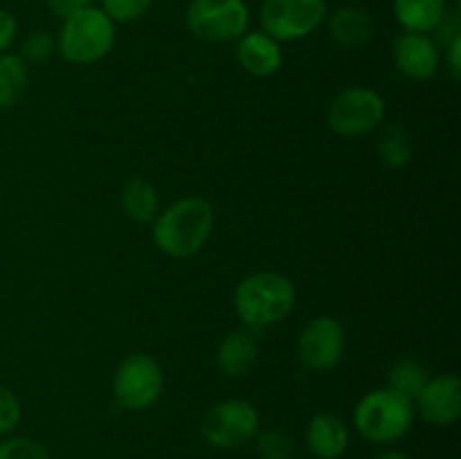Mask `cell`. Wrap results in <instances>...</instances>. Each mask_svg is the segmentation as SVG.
<instances>
[{"instance_id":"2e32d148","label":"cell","mask_w":461,"mask_h":459,"mask_svg":"<svg viewBox=\"0 0 461 459\" xmlns=\"http://www.w3.org/2000/svg\"><path fill=\"white\" fill-rule=\"evenodd\" d=\"M329 36L342 48H363L374 34V22L365 9L340 7L329 16Z\"/></svg>"},{"instance_id":"cb8c5ba5","label":"cell","mask_w":461,"mask_h":459,"mask_svg":"<svg viewBox=\"0 0 461 459\" xmlns=\"http://www.w3.org/2000/svg\"><path fill=\"white\" fill-rule=\"evenodd\" d=\"M153 0H102V9L113 22H133L151 9Z\"/></svg>"},{"instance_id":"83f0119b","label":"cell","mask_w":461,"mask_h":459,"mask_svg":"<svg viewBox=\"0 0 461 459\" xmlns=\"http://www.w3.org/2000/svg\"><path fill=\"white\" fill-rule=\"evenodd\" d=\"M48 3V7L52 9L54 16H59L63 21V18H68L70 14L79 12V9L84 7H93L97 0H45Z\"/></svg>"},{"instance_id":"ffe728a7","label":"cell","mask_w":461,"mask_h":459,"mask_svg":"<svg viewBox=\"0 0 461 459\" xmlns=\"http://www.w3.org/2000/svg\"><path fill=\"white\" fill-rule=\"evenodd\" d=\"M428 378L430 376H428L426 367H423L421 363H417V360L412 358H403L390 369V374H387V390L396 392L399 396H403V399L412 400L414 403V399H417L419 392L423 390Z\"/></svg>"},{"instance_id":"4fadbf2b","label":"cell","mask_w":461,"mask_h":459,"mask_svg":"<svg viewBox=\"0 0 461 459\" xmlns=\"http://www.w3.org/2000/svg\"><path fill=\"white\" fill-rule=\"evenodd\" d=\"M237 61L248 75L273 76L284 63L282 45L266 32H246L237 40Z\"/></svg>"},{"instance_id":"f546056e","label":"cell","mask_w":461,"mask_h":459,"mask_svg":"<svg viewBox=\"0 0 461 459\" xmlns=\"http://www.w3.org/2000/svg\"><path fill=\"white\" fill-rule=\"evenodd\" d=\"M374 459H412V457H408L405 453H399V450H383V453H378Z\"/></svg>"},{"instance_id":"ac0fdd59","label":"cell","mask_w":461,"mask_h":459,"mask_svg":"<svg viewBox=\"0 0 461 459\" xmlns=\"http://www.w3.org/2000/svg\"><path fill=\"white\" fill-rule=\"evenodd\" d=\"M30 81V66L18 54H0V111H9L21 102Z\"/></svg>"},{"instance_id":"9c48e42d","label":"cell","mask_w":461,"mask_h":459,"mask_svg":"<svg viewBox=\"0 0 461 459\" xmlns=\"http://www.w3.org/2000/svg\"><path fill=\"white\" fill-rule=\"evenodd\" d=\"M327 18V0H264L259 21L277 43L306 39Z\"/></svg>"},{"instance_id":"9a60e30c","label":"cell","mask_w":461,"mask_h":459,"mask_svg":"<svg viewBox=\"0 0 461 459\" xmlns=\"http://www.w3.org/2000/svg\"><path fill=\"white\" fill-rule=\"evenodd\" d=\"M259 356V342L252 328H237L221 340L216 351L219 369L230 378H241L252 372Z\"/></svg>"},{"instance_id":"52a82bcc","label":"cell","mask_w":461,"mask_h":459,"mask_svg":"<svg viewBox=\"0 0 461 459\" xmlns=\"http://www.w3.org/2000/svg\"><path fill=\"white\" fill-rule=\"evenodd\" d=\"M385 120V102L372 88L354 86L333 97L327 111V124L336 135L347 140L363 138Z\"/></svg>"},{"instance_id":"d6986e66","label":"cell","mask_w":461,"mask_h":459,"mask_svg":"<svg viewBox=\"0 0 461 459\" xmlns=\"http://www.w3.org/2000/svg\"><path fill=\"white\" fill-rule=\"evenodd\" d=\"M122 207L138 223H151L158 216V192L149 180L133 176L122 189Z\"/></svg>"},{"instance_id":"603a6c76","label":"cell","mask_w":461,"mask_h":459,"mask_svg":"<svg viewBox=\"0 0 461 459\" xmlns=\"http://www.w3.org/2000/svg\"><path fill=\"white\" fill-rule=\"evenodd\" d=\"M0 459H52L41 441L30 436H9L0 441Z\"/></svg>"},{"instance_id":"30bf717a","label":"cell","mask_w":461,"mask_h":459,"mask_svg":"<svg viewBox=\"0 0 461 459\" xmlns=\"http://www.w3.org/2000/svg\"><path fill=\"white\" fill-rule=\"evenodd\" d=\"M347 333L340 320L318 315L309 320L297 340V358L309 372H329L345 356Z\"/></svg>"},{"instance_id":"8992f818","label":"cell","mask_w":461,"mask_h":459,"mask_svg":"<svg viewBox=\"0 0 461 459\" xmlns=\"http://www.w3.org/2000/svg\"><path fill=\"white\" fill-rule=\"evenodd\" d=\"M165 390L162 367L149 354H131L113 374V396L129 412H144L158 403Z\"/></svg>"},{"instance_id":"7402d4cb","label":"cell","mask_w":461,"mask_h":459,"mask_svg":"<svg viewBox=\"0 0 461 459\" xmlns=\"http://www.w3.org/2000/svg\"><path fill=\"white\" fill-rule=\"evenodd\" d=\"M57 52V39L50 36L48 32H32L25 36L21 45V54L18 57L27 63V66H41V63L50 61L52 54Z\"/></svg>"},{"instance_id":"44dd1931","label":"cell","mask_w":461,"mask_h":459,"mask_svg":"<svg viewBox=\"0 0 461 459\" xmlns=\"http://www.w3.org/2000/svg\"><path fill=\"white\" fill-rule=\"evenodd\" d=\"M378 158L387 169H403L412 158V140L399 124L385 126L378 142Z\"/></svg>"},{"instance_id":"4316f807","label":"cell","mask_w":461,"mask_h":459,"mask_svg":"<svg viewBox=\"0 0 461 459\" xmlns=\"http://www.w3.org/2000/svg\"><path fill=\"white\" fill-rule=\"evenodd\" d=\"M16 34H18L16 18H14L12 12L0 7V54H5L9 48H12V43L16 40Z\"/></svg>"},{"instance_id":"5b68a950","label":"cell","mask_w":461,"mask_h":459,"mask_svg":"<svg viewBox=\"0 0 461 459\" xmlns=\"http://www.w3.org/2000/svg\"><path fill=\"white\" fill-rule=\"evenodd\" d=\"M185 25L207 43L239 40L250 25L246 0H192L185 12Z\"/></svg>"},{"instance_id":"d4e9b609","label":"cell","mask_w":461,"mask_h":459,"mask_svg":"<svg viewBox=\"0 0 461 459\" xmlns=\"http://www.w3.org/2000/svg\"><path fill=\"white\" fill-rule=\"evenodd\" d=\"M255 439L261 459H288L293 454V441L288 439V435H284V432L259 430Z\"/></svg>"},{"instance_id":"484cf974","label":"cell","mask_w":461,"mask_h":459,"mask_svg":"<svg viewBox=\"0 0 461 459\" xmlns=\"http://www.w3.org/2000/svg\"><path fill=\"white\" fill-rule=\"evenodd\" d=\"M23 417V408L18 396L9 390L7 385L0 382V436L12 435L18 428Z\"/></svg>"},{"instance_id":"7c38bea8","label":"cell","mask_w":461,"mask_h":459,"mask_svg":"<svg viewBox=\"0 0 461 459\" xmlns=\"http://www.w3.org/2000/svg\"><path fill=\"white\" fill-rule=\"evenodd\" d=\"M392 54H394V63L401 75L412 81H428L439 70V48L428 34L401 32L394 39Z\"/></svg>"},{"instance_id":"277c9868","label":"cell","mask_w":461,"mask_h":459,"mask_svg":"<svg viewBox=\"0 0 461 459\" xmlns=\"http://www.w3.org/2000/svg\"><path fill=\"white\" fill-rule=\"evenodd\" d=\"M414 405L396 392L374 390L358 400L354 410V426L363 439L372 444H392L412 430Z\"/></svg>"},{"instance_id":"7a4b0ae2","label":"cell","mask_w":461,"mask_h":459,"mask_svg":"<svg viewBox=\"0 0 461 459\" xmlns=\"http://www.w3.org/2000/svg\"><path fill=\"white\" fill-rule=\"evenodd\" d=\"M295 300L297 291L286 274L264 270L239 282L234 291V310L246 328L259 331L286 320L295 309Z\"/></svg>"},{"instance_id":"3957f363","label":"cell","mask_w":461,"mask_h":459,"mask_svg":"<svg viewBox=\"0 0 461 459\" xmlns=\"http://www.w3.org/2000/svg\"><path fill=\"white\" fill-rule=\"evenodd\" d=\"M115 39V22L102 7L93 4L63 18L57 36V52L75 66H90L108 57Z\"/></svg>"},{"instance_id":"5bb4252c","label":"cell","mask_w":461,"mask_h":459,"mask_svg":"<svg viewBox=\"0 0 461 459\" xmlns=\"http://www.w3.org/2000/svg\"><path fill=\"white\" fill-rule=\"evenodd\" d=\"M306 446L318 459H340L349 448V428L333 412L313 414L306 426Z\"/></svg>"},{"instance_id":"e0dca14e","label":"cell","mask_w":461,"mask_h":459,"mask_svg":"<svg viewBox=\"0 0 461 459\" xmlns=\"http://www.w3.org/2000/svg\"><path fill=\"white\" fill-rule=\"evenodd\" d=\"M448 14V0H394V16L403 32H437Z\"/></svg>"},{"instance_id":"ba28073f","label":"cell","mask_w":461,"mask_h":459,"mask_svg":"<svg viewBox=\"0 0 461 459\" xmlns=\"http://www.w3.org/2000/svg\"><path fill=\"white\" fill-rule=\"evenodd\" d=\"M261 430L259 412L252 403L228 399L212 405L201 421V435L212 448L232 450L246 446Z\"/></svg>"},{"instance_id":"6da1fadb","label":"cell","mask_w":461,"mask_h":459,"mask_svg":"<svg viewBox=\"0 0 461 459\" xmlns=\"http://www.w3.org/2000/svg\"><path fill=\"white\" fill-rule=\"evenodd\" d=\"M214 230V207L207 198L185 196L158 212L151 238L160 252L174 259L198 255Z\"/></svg>"},{"instance_id":"8fae6325","label":"cell","mask_w":461,"mask_h":459,"mask_svg":"<svg viewBox=\"0 0 461 459\" xmlns=\"http://www.w3.org/2000/svg\"><path fill=\"white\" fill-rule=\"evenodd\" d=\"M414 414L437 428L453 426L461 417V381L457 374H441L428 378L414 399Z\"/></svg>"},{"instance_id":"f1b7e54d","label":"cell","mask_w":461,"mask_h":459,"mask_svg":"<svg viewBox=\"0 0 461 459\" xmlns=\"http://www.w3.org/2000/svg\"><path fill=\"white\" fill-rule=\"evenodd\" d=\"M446 61H448V68L450 72H453L455 79H459L461 76V34H457L455 39H450L448 43H446Z\"/></svg>"}]
</instances>
